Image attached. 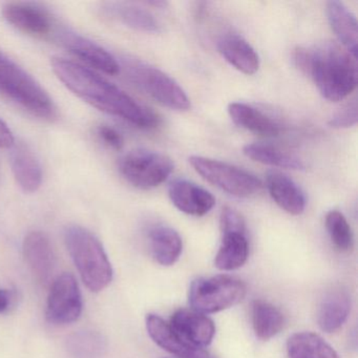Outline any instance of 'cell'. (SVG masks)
I'll list each match as a JSON object with an SVG mask.
<instances>
[{"label": "cell", "instance_id": "9", "mask_svg": "<svg viewBox=\"0 0 358 358\" xmlns=\"http://www.w3.org/2000/svg\"><path fill=\"white\" fill-rule=\"evenodd\" d=\"M83 295L72 274L64 273L54 280L47 305V318L51 324H69L76 322L83 313Z\"/></svg>", "mask_w": 358, "mask_h": 358}, {"label": "cell", "instance_id": "12", "mask_svg": "<svg viewBox=\"0 0 358 358\" xmlns=\"http://www.w3.org/2000/svg\"><path fill=\"white\" fill-rule=\"evenodd\" d=\"M146 330L159 347L179 358H215L204 348L196 347L178 336L169 324L156 314L146 316Z\"/></svg>", "mask_w": 358, "mask_h": 358}, {"label": "cell", "instance_id": "13", "mask_svg": "<svg viewBox=\"0 0 358 358\" xmlns=\"http://www.w3.org/2000/svg\"><path fill=\"white\" fill-rule=\"evenodd\" d=\"M169 326L178 336L200 348L210 345L215 334L213 320L194 310H178L171 316Z\"/></svg>", "mask_w": 358, "mask_h": 358}, {"label": "cell", "instance_id": "2", "mask_svg": "<svg viewBox=\"0 0 358 358\" xmlns=\"http://www.w3.org/2000/svg\"><path fill=\"white\" fill-rule=\"evenodd\" d=\"M294 62L329 101H341L356 89V58L337 43L328 41L308 49L299 48L294 52Z\"/></svg>", "mask_w": 358, "mask_h": 358}, {"label": "cell", "instance_id": "26", "mask_svg": "<svg viewBox=\"0 0 358 358\" xmlns=\"http://www.w3.org/2000/svg\"><path fill=\"white\" fill-rule=\"evenodd\" d=\"M289 358H339L336 351L318 334L299 332L287 341Z\"/></svg>", "mask_w": 358, "mask_h": 358}, {"label": "cell", "instance_id": "30", "mask_svg": "<svg viewBox=\"0 0 358 358\" xmlns=\"http://www.w3.org/2000/svg\"><path fill=\"white\" fill-rule=\"evenodd\" d=\"M357 112V101L353 100L333 115L332 118L329 120V127L334 129H350L355 127L358 120Z\"/></svg>", "mask_w": 358, "mask_h": 358}, {"label": "cell", "instance_id": "8", "mask_svg": "<svg viewBox=\"0 0 358 358\" xmlns=\"http://www.w3.org/2000/svg\"><path fill=\"white\" fill-rule=\"evenodd\" d=\"M169 157L154 150H131L119 161V171L122 177L140 189H152L164 183L173 171Z\"/></svg>", "mask_w": 358, "mask_h": 358}, {"label": "cell", "instance_id": "3", "mask_svg": "<svg viewBox=\"0 0 358 358\" xmlns=\"http://www.w3.org/2000/svg\"><path fill=\"white\" fill-rule=\"evenodd\" d=\"M66 247L81 280L92 292L104 290L113 280V267L100 241L85 228H66Z\"/></svg>", "mask_w": 358, "mask_h": 358}, {"label": "cell", "instance_id": "20", "mask_svg": "<svg viewBox=\"0 0 358 358\" xmlns=\"http://www.w3.org/2000/svg\"><path fill=\"white\" fill-rule=\"evenodd\" d=\"M12 171L20 188L33 194L43 183V169L36 155L24 144H18L11 155Z\"/></svg>", "mask_w": 358, "mask_h": 358}, {"label": "cell", "instance_id": "10", "mask_svg": "<svg viewBox=\"0 0 358 358\" xmlns=\"http://www.w3.org/2000/svg\"><path fill=\"white\" fill-rule=\"evenodd\" d=\"M51 38L75 57L79 58L96 70L108 75H116L120 72V64L112 54L87 37L73 32L70 29L57 24Z\"/></svg>", "mask_w": 358, "mask_h": 358}, {"label": "cell", "instance_id": "4", "mask_svg": "<svg viewBox=\"0 0 358 358\" xmlns=\"http://www.w3.org/2000/svg\"><path fill=\"white\" fill-rule=\"evenodd\" d=\"M0 94L33 116L53 120L57 108L41 85L7 56L0 53Z\"/></svg>", "mask_w": 358, "mask_h": 358}, {"label": "cell", "instance_id": "6", "mask_svg": "<svg viewBox=\"0 0 358 358\" xmlns=\"http://www.w3.org/2000/svg\"><path fill=\"white\" fill-rule=\"evenodd\" d=\"M247 287L238 278L217 275L194 280L189 289V303L199 313L211 314L238 305L246 295Z\"/></svg>", "mask_w": 358, "mask_h": 358}, {"label": "cell", "instance_id": "24", "mask_svg": "<svg viewBox=\"0 0 358 358\" xmlns=\"http://www.w3.org/2000/svg\"><path fill=\"white\" fill-rule=\"evenodd\" d=\"M243 152L251 160L262 164L291 171H303L306 169L305 162L296 155L285 152L270 144H247L243 148Z\"/></svg>", "mask_w": 358, "mask_h": 358}, {"label": "cell", "instance_id": "14", "mask_svg": "<svg viewBox=\"0 0 358 358\" xmlns=\"http://www.w3.org/2000/svg\"><path fill=\"white\" fill-rule=\"evenodd\" d=\"M169 196L180 211L194 217L207 215L215 205L213 194L187 180L173 181L169 185Z\"/></svg>", "mask_w": 358, "mask_h": 358}, {"label": "cell", "instance_id": "33", "mask_svg": "<svg viewBox=\"0 0 358 358\" xmlns=\"http://www.w3.org/2000/svg\"><path fill=\"white\" fill-rule=\"evenodd\" d=\"M15 138L7 123L0 119V150L13 148Z\"/></svg>", "mask_w": 358, "mask_h": 358}, {"label": "cell", "instance_id": "17", "mask_svg": "<svg viewBox=\"0 0 358 358\" xmlns=\"http://www.w3.org/2000/svg\"><path fill=\"white\" fill-rule=\"evenodd\" d=\"M351 311V296L341 287L331 289L322 297L317 311V322L324 332L333 333L341 328Z\"/></svg>", "mask_w": 358, "mask_h": 358}, {"label": "cell", "instance_id": "1", "mask_svg": "<svg viewBox=\"0 0 358 358\" xmlns=\"http://www.w3.org/2000/svg\"><path fill=\"white\" fill-rule=\"evenodd\" d=\"M51 66L56 77L93 108L140 129H154L159 124L152 110L94 71L64 58H53Z\"/></svg>", "mask_w": 358, "mask_h": 358}, {"label": "cell", "instance_id": "7", "mask_svg": "<svg viewBox=\"0 0 358 358\" xmlns=\"http://www.w3.org/2000/svg\"><path fill=\"white\" fill-rule=\"evenodd\" d=\"M194 171L208 183L238 198H250L263 189L259 178L240 167L201 156L189 158Z\"/></svg>", "mask_w": 358, "mask_h": 358}, {"label": "cell", "instance_id": "21", "mask_svg": "<svg viewBox=\"0 0 358 358\" xmlns=\"http://www.w3.org/2000/svg\"><path fill=\"white\" fill-rule=\"evenodd\" d=\"M327 15L341 45L354 58H357L358 31L355 15L345 3L336 0L327 3Z\"/></svg>", "mask_w": 358, "mask_h": 358}, {"label": "cell", "instance_id": "34", "mask_svg": "<svg viewBox=\"0 0 358 358\" xmlns=\"http://www.w3.org/2000/svg\"><path fill=\"white\" fill-rule=\"evenodd\" d=\"M11 303V293L7 289H0V314L5 313Z\"/></svg>", "mask_w": 358, "mask_h": 358}, {"label": "cell", "instance_id": "11", "mask_svg": "<svg viewBox=\"0 0 358 358\" xmlns=\"http://www.w3.org/2000/svg\"><path fill=\"white\" fill-rule=\"evenodd\" d=\"M3 15L12 27L30 36L52 37L57 26L50 12L36 3H7Z\"/></svg>", "mask_w": 358, "mask_h": 358}, {"label": "cell", "instance_id": "29", "mask_svg": "<svg viewBox=\"0 0 358 358\" xmlns=\"http://www.w3.org/2000/svg\"><path fill=\"white\" fill-rule=\"evenodd\" d=\"M104 349V341L95 332H80L69 341V351L75 358H98Z\"/></svg>", "mask_w": 358, "mask_h": 358}, {"label": "cell", "instance_id": "28", "mask_svg": "<svg viewBox=\"0 0 358 358\" xmlns=\"http://www.w3.org/2000/svg\"><path fill=\"white\" fill-rule=\"evenodd\" d=\"M326 227L333 245L341 252L353 248V232L343 213L331 210L326 215Z\"/></svg>", "mask_w": 358, "mask_h": 358}, {"label": "cell", "instance_id": "32", "mask_svg": "<svg viewBox=\"0 0 358 358\" xmlns=\"http://www.w3.org/2000/svg\"><path fill=\"white\" fill-rule=\"evenodd\" d=\"M97 136L103 144L115 150H122L124 146L123 136L110 125H100L97 127Z\"/></svg>", "mask_w": 358, "mask_h": 358}, {"label": "cell", "instance_id": "19", "mask_svg": "<svg viewBox=\"0 0 358 358\" xmlns=\"http://www.w3.org/2000/svg\"><path fill=\"white\" fill-rule=\"evenodd\" d=\"M230 118L238 127L263 137H278L282 125L271 117L246 103L234 102L228 106Z\"/></svg>", "mask_w": 358, "mask_h": 358}, {"label": "cell", "instance_id": "18", "mask_svg": "<svg viewBox=\"0 0 358 358\" xmlns=\"http://www.w3.org/2000/svg\"><path fill=\"white\" fill-rule=\"evenodd\" d=\"M267 188L272 200L289 215H299L305 211L306 196L292 179L278 171L267 175Z\"/></svg>", "mask_w": 358, "mask_h": 358}, {"label": "cell", "instance_id": "5", "mask_svg": "<svg viewBox=\"0 0 358 358\" xmlns=\"http://www.w3.org/2000/svg\"><path fill=\"white\" fill-rule=\"evenodd\" d=\"M123 68L129 80L161 106L179 112L189 110L190 100L185 91L162 71L131 59H125Z\"/></svg>", "mask_w": 358, "mask_h": 358}, {"label": "cell", "instance_id": "25", "mask_svg": "<svg viewBox=\"0 0 358 358\" xmlns=\"http://www.w3.org/2000/svg\"><path fill=\"white\" fill-rule=\"evenodd\" d=\"M248 255L249 244L246 234H225L215 255V265L222 271H231L242 267L246 263Z\"/></svg>", "mask_w": 358, "mask_h": 358}, {"label": "cell", "instance_id": "31", "mask_svg": "<svg viewBox=\"0 0 358 358\" xmlns=\"http://www.w3.org/2000/svg\"><path fill=\"white\" fill-rule=\"evenodd\" d=\"M221 229L223 234L230 232L246 234V225L242 215L234 209L225 207L221 213Z\"/></svg>", "mask_w": 358, "mask_h": 358}, {"label": "cell", "instance_id": "16", "mask_svg": "<svg viewBox=\"0 0 358 358\" xmlns=\"http://www.w3.org/2000/svg\"><path fill=\"white\" fill-rule=\"evenodd\" d=\"M217 47L224 59L243 74L253 75L259 71V55L240 35L234 33L222 35Z\"/></svg>", "mask_w": 358, "mask_h": 358}, {"label": "cell", "instance_id": "23", "mask_svg": "<svg viewBox=\"0 0 358 358\" xmlns=\"http://www.w3.org/2000/svg\"><path fill=\"white\" fill-rule=\"evenodd\" d=\"M150 250L157 263L162 266H173L177 263L183 250L180 234L169 226H154L148 232Z\"/></svg>", "mask_w": 358, "mask_h": 358}, {"label": "cell", "instance_id": "22", "mask_svg": "<svg viewBox=\"0 0 358 358\" xmlns=\"http://www.w3.org/2000/svg\"><path fill=\"white\" fill-rule=\"evenodd\" d=\"M104 13L134 30L158 33L161 24L148 10L131 3H108L103 5Z\"/></svg>", "mask_w": 358, "mask_h": 358}, {"label": "cell", "instance_id": "15", "mask_svg": "<svg viewBox=\"0 0 358 358\" xmlns=\"http://www.w3.org/2000/svg\"><path fill=\"white\" fill-rule=\"evenodd\" d=\"M24 255L37 280L49 282L55 270L56 259L50 238L41 231H32L24 241Z\"/></svg>", "mask_w": 358, "mask_h": 358}, {"label": "cell", "instance_id": "27", "mask_svg": "<svg viewBox=\"0 0 358 358\" xmlns=\"http://www.w3.org/2000/svg\"><path fill=\"white\" fill-rule=\"evenodd\" d=\"M285 322L284 314L275 306L261 299L253 301V330L262 341H269L276 336L284 328Z\"/></svg>", "mask_w": 358, "mask_h": 358}]
</instances>
